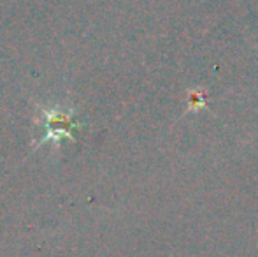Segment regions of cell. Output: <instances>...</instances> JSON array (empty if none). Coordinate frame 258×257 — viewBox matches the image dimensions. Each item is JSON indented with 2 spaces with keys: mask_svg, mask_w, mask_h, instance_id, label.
I'll return each mask as SVG.
<instances>
[{
  "mask_svg": "<svg viewBox=\"0 0 258 257\" xmlns=\"http://www.w3.org/2000/svg\"><path fill=\"white\" fill-rule=\"evenodd\" d=\"M46 117L49 118L51 122H63L67 117H61L58 111H51V113H46ZM61 136H67L71 137V132H67V127H63V125H54V127H48V132H46L44 139H42V143L44 141H49V139H54V141H60Z\"/></svg>",
  "mask_w": 258,
  "mask_h": 257,
  "instance_id": "1",
  "label": "cell"
}]
</instances>
